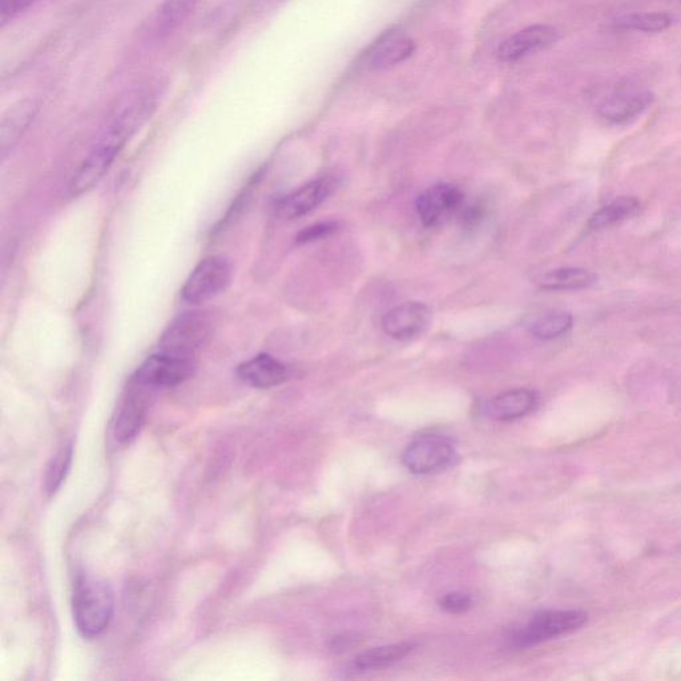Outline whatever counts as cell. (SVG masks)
Returning <instances> with one entry per match:
<instances>
[{"label":"cell","mask_w":681,"mask_h":681,"mask_svg":"<svg viewBox=\"0 0 681 681\" xmlns=\"http://www.w3.org/2000/svg\"><path fill=\"white\" fill-rule=\"evenodd\" d=\"M155 106L153 92H140L116 114L72 177L68 185L71 197L82 196L99 184L131 137L151 116Z\"/></svg>","instance_id":"6da1fadb"},{"label":"cell","mask_w":681,"mask_h":681,"mask_svg":"<svg viewBox=\"0 0 681 681\" xmlns=\"http://www.w3.org/2000/svg\"><path fill=\"white\" fill-rule=\"evenodd\" d=\"M74 620L83 638L94 639L110 626L114 616V592L106 580L79 575L74 587Z\"/></svg>","instance_id":"7a4b0ae2"},{"label":"cell","mask_w":681,"mask_h":681,"mask_svg":"<svg viewBox=\"0 0 681 681\" xmlns=\"http://www.w3.org/2000/svg\"><path fill=\"white\" fill-rule=\"evenodd\" d=\"M212 334V321L204 313H184L175 318L160 338V352L195 358Z\"/></svg>","instance_id":"3957f363"},{"label":"cell","mask_w":681,"mask_h":681,"mask_svg":"<svg viewBox=\"0 0 681 681\" xmlns=\"http://www.w3.org/2000/svg\"><path fill=\"white\" fill-rule=\"evenodd\" d=\"M195 370V358L159 350V353L152 354L139 366L132 381L141 388H172L189 380Z\"/></svg>","instance_id":"277c9868"},{"label":"cell","mask_w":681,"mask_h":681,"mask_svg":"<svg viewBox=\"0 0 681 681\" xmlns=\"http://www.w3.org/2000/svg\"><path fill=\"white\" fill-rule=\"evenodd\" d=\"M588 615L583 611H545L535 615L525 628L515 632L511 643L514 647L537 646L546 640L570 634L587 623Z\"/></svg>","instance_id":"5b68a950"},{"label":"cell","mask_w":681,"mask_h":681,"mask_svg":"<svg viewBox=\"0 0 681 681\" xmlns=\"http://www.w3.org/2000/svg\"><path fill=\"white\" fill-rule=\"evenodd\" d=\"M231 277V265L224 257H207L189 274L181 289V297L188 304H203L223 292L231 282Z\"/></svg>","instance_id":"8992f818"},{"label":"cell","mask_w":681,"mask_h":681,"mask_svg":"<svg viewBox=\"0 0 681 681\" xmlns=\"http://www.w3.org/2000/svg\"><path fill=\"white\" fill-rule=\"evenodd\" d=\"M454 445L449 438L438 434H426L415 438L406 447L402 461L414 474H431L443 469L453 461Z\"/></svg>","instance_id":"52a82bcc"},{"label":"cell","mask_w":681,"mask_h":681,"mask_svg":"<svg viewBox=\"0 0 681 681\" xmlns=\"http://www.w3.org/2000/svg\"><path fill=\"white\" fill-rule=\"evenodd\" d=\"M430 321L429 306L421 302H406L385 314L382 328L388 336L398 341H409L425 333Z\"/></svg>","instance_id":"ba28073f"},{"label":"cell","mask_w":681,"mask_h":681,"mask_svg":"<svg viewBox=\"0 0 681 681\" xmlns=\"http://www.w3.org/2000/svg\"><path fill=\"white\" fill-rule=\"evenodd\" d=\"M558 31L554 27L537 24L517 32L506 39L498 48V58L502 62H517L533 52L545 50L558 40Z\"/></svg>","instance_id":"9c48e42d"},{"label":"cell","mask_w":681,"mask_h":681,"mask_svg":"<svg viewBox=\"0 0 681 681\" xmlns=\"http://www.w3.org/2000/svg\"><path fill=\"white\" fill-rule=\"evenodd\" d=\"M333 189L334 181L332 179L310 181L309 184L278 201L277 216L285 220H294L308 215L309 212H312L332 195Z\"/></svg>","instance_id":"30bf717a"},{"label":"cell","mask_w":681,"mask_h":681,"mask_svg":"<svg viewBox=\"0 0 681 681\" xmlns=\"http://www.w3.org/2000/svg\"><path fill=\"white\" fill-rule=\"evenodd\" d=\"M652 102H654V95L650 91H619L607 96L599 104L598 112L607 122L624 124L642 115Z\"/></svg>","instance_id":"8fae6325"},{"label":"cell","mask_w":681,"mask_h":681,"mask_svg":"<svg viewBox=\"0 0 681 681\" xmlns=\"http://www.w3.org/2000/svg\"><path fill=\"white\" fill-rule=\"evenodd\" d=\"M463 193L449 184L434 185L417 200V211L423 225L431 227L457 211L462 204Z\"/></svg>","instance_id":"7c38bea8"},{"label":"cell","mask_w":681,"mask_h":681,"mask_svg":"<svg viewBox=\"0 0 681 681\" xmlns=\"http://www.w3.org/2000/svg\"><path fill=\"white\" fill-rule=\"evenodd\" d=\"M237 376L252 388L269 389L288 380L289 370L269 354H259L241 364Z\"/></svg>","instance_id":"4fadbf2b"},{"label":"cell","mask_w":681,"mask_h":681,"mask_svg":"<svg viewBox=\"0 0 681 681\" xmlns=\"http://www.w3.org/2000/svg\"><path fill=\"white\" fill-rule=\"evenodd\" d=\"M538 405L537 394L531 390L519 389L503 393L487 404L489 417L497 421H514L534 411Z\"/></svg>","instance_id":"5bb4252c"},{"label":"cell","mask_w":681,"mask_h":681,"mask_svg":"<svg viewBox=\"0 0 681 681\" xmlns=\"http://www.w3.org/2000/svg\"><path fill=\"white\" fill-rule=\"evenodd\" d=\"M145 417H147L145 398L139 392L128 393L116 417V439L122 443L134 441L144 425Z\"/></svg>","instance_id":"9a60e30c"},{"label":"cell","mask_w":681,"mask_h":681,"mask_svg":"<svg viewBox=\"0 0 681 681\" xmlns=\"http://www.w3.org/2000/svg\"><path fill=\"white\" fill-rule=\"evenodd\" d=\"M36 115L34 102H20L10 108L3 116L2 128H0V153L6 157L8 152L18 144L20 137L26 132Z\"/></svg>","instance_id":"2e32d148"},{"label":"cell","mask_w":681,"mask_h":681,"mask_svg":"<svg viewBox=\"0 0 681 681\" xmlns=\"http://www.w3.org/2000/svg\"><path fill=\"white\" fill-rule=\"evenodd\" d=\"M415 50L413 40L405 36H389L378 43L370 52L368 64L373 70L396 66L410 58Z\"/></svg>","instance_id":"e0dca14e"},{"label":"cell","mask_w":681,"mask_h":681,"mask_svg":"<svg viewBox=\"0 0 681 681\" xmlns=\"http://www.w3.org/2000/svg\"><path fill=\"white\" fill-rule=\"evenodd\" d=\"M598 281L594 272L583 268H560L543 274L539 286L547 290H582L591 288Z\"/></svg>","instance_id":"ac0fdd59"},{"label":"cell","mask_w":681,"mask_h":681,"mask_svg":"<svg viewBox=\"0 0 681 681\" xmlns=\"http://www.w3.org/2000/svg\"><path fill=\"white\" fill-rule=\"evenodd\" d=\"M415 644L413 643H398L390 644V646L372 648V650L362 652L354 660V666L358 670L370 671L380 670L401 662L406 656L414 651Z\"/></svg>","instance_id":"d6986e66"},{"label":"cell","mask_w":681,"mask_h":681,"mask_svg":"<svg viewBox=\"0 0 681 681\" xmlns=\"http://www.w3.org/2000/svg\"><path fill=\"white\" fill-rule=\"evenodd\" d=\"M639 209L640 201L636 197H619V199L612 201V203L594 213L588 221V228L594 229V231L610 228L612 225L631 219L639 212Z\"/></svg>","instance_id":"ffe728a7"},{"label":"cell","mask_w":681,"mask_h":681,"mask_svg":"<svg viewBox=\"0 0 681 681\" xmlns=\"http://www.w3.org/2000/svg\"><path fill=\"white\" fill-rule=\"evenodd\" d=\"M200 0H165L155 20L156 35L168 36L189 18Z\"/></svg>","instance_id":"44dd1931"},{"label":"cell","mask_w":681,"mask_h":681,"mask_svg":"<svg viewBox=\"0 0 681 681\" xmlns=\"http://www.w3.org/2000/svg\"><path fill=\"white\" fill-rule=\"evenodd\" d=\"M674 19L667 12H635L616 19V27L623 30L660 32L667 30Z\"/></svg>","instance_id":"7402d4cb"},{"label":"cell","mask_w":681,"mask_h":681,"mask_svg":"<svg viewBox=\"0 0 681 681\" xmlns=\"http://www.w3.org/2000/svg\"><path fill=\"white\" fill-rule=\"evenodd\" d=\"M571 328L572 316L564 312L546 314L531 322L529 326L530 333L542 341L556 340Z\"/></svg>","instance_id":"603a6c76"},{"label":"cell","mask_w":681,"mask_h":681,"mask_svg":"<svg viewBox=\"0 0 681 681\" xmlns=\"http://www.w3.org/2000/svg\"><path fill=\"white\" fill-rule=\"evenodd\" d=\"M72 455H74V449H72L71 445H67L52 458L46 474V491L48 495H54L59 490V487L62 486L68 471H70Z\"/></svg>","instance_id":"cb8c5ba5"},{"label":"cell","mask_w":681,"mask_h":681,"mask_svg":"<svg viewBox=\"0 0 681 681\" xmlns=\"http://www.w3.org/2000/svg\"><path fill=\"white\" fill-rule=\"evenodd\" d=\"M439 606L443 611L450 612V614H462V612L469 611L473 606V600L469 595L461 594V592H451L442 596L439 600Z\"/></svg>","instance_id":"d4e9b609"},{"label":"cell","mask_w":681,"mask_h":681,"mask_svg":"<svg viewBox=\"0 0 681 681\" xmlns=\"http://www.w3.org/2000/svg\"><path fill=\"white\" fill-rule=\"evenodd\" d=\"M336 223H318L310 225V227L305 228L304 231L298 233L296 237L297 244H306L310 241L320 240L322 237H326L336 231Z\"/></svg>","instance_id":"484cf974"},{"label":"cell","mask_w":681,"mask_h":681,"mask_svg":"<svg viewBox=\"0 0 681 681\" xmlns=\"http://www.w3.org/2000/svg\"><path fill=\"white\" fill-rule=\"evenodd\" d=\"M38 0H0V19L3 23L16 18L22 12L28 10Z\"/></svg>","instance_id":"4316f807"}]
</instances>
